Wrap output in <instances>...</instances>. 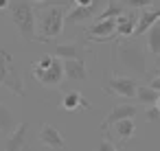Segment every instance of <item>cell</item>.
<instances>
[{
	"label": "cell",
	"mask_w": 160,
	"mask_h": 151,
	"mask_svg": "<svg viewBox=\"0 0 160 151\" xmlns=\"http://www.w3.org/2000/svg\"><path fill=\"white\" fill-rule=\"evenodd\" d=\"M66 7L64 5H48L38 11V42H51L53 37L62 35L66 24Z\"/></svg>",
	"instance_id": "obj_1"
},
{
	"label": "cell",
	"mask_w": 160,
	"mask_h": 151,
	"mask_svg": "<svg viewBox=\"0 0 160 151\" xmlns=\"http://www.w3.org/2000/svg\"><path fill=\"white\" fill-rule=\"evenodd\" d=\"M9 18H11L13 27L18 29V33L24 42L38 40V11L31 7V2H27V0L11 2L9 5Z\"/></svg>",
	"instance_id": "obj_2"
},
{
	"label": "cell",
	"mask_w": 160,
	"mask_h": 151,
	"mask_svg": "<svg viewBox=\"0 0 160 151\" xmlns=\"http://www.w3.org/2000/svg\"><path fill=\"white\" fill-rule=\"evenodd\" d=\"M114 61L121 68H125V70H129L134 75H140V77L147 75V55L140 48V44L134 42V40L116 44V48H114Z\"/></svg>",
	"instance_id": "obj_3"
},
{
	"label": "cell",
	"mask_w": 160,
	"mask_h": 151,
	"mask_svg": "<svg viewBox=\"0 0 160 151\" xmlns=\"http://www.w3.org/2000/svg\"><path fill=\"white\" fill-rule=\"evenodd\" d=\"M0 85L11 90L16 96H24V81H22L20 68L13 55L5 46H0Z\"/></svg>",
	"instance_id": "obj_4"
},
{
	"label": "cell",
	"mask_w": 160,
	"mask_h": 151,
	"mask_svg": "<svg viewBox=\"0 0 160 151\" xmlns=\"http://www.w3.org/2000/svg\"><path fill=\"white\" fill-rule=\"evenodd\" d=\"M31 68H33L35 81H38L40 85H44V88H59L62 81L66 79L64 59H59V57H55L53 64H48V66H44V68H40V66H31Z\"/></svg>",
	"instance_id": "obj_5"
},
{
	"label": "cell",
	"mask_w": 160,
	"mask_h": 151,
	"mask_svg": "<svg viewBox=\"0 0 160 151\" xmlns=\"http://www.w3.org/2000/svg\"><path fill=\"white\" fill-rule=\"evenodd\" d=\"M103 90H105L108 94H114V96H121V99H136L138 83H136V79H132V77L112 75V77H108Z\"/></svg>",
	"instance_id": "obj_6"
},
{
	"label": "cell",
	"mask_w": 160,
	"mask_h": 151,
	"mask_svg": "<svg viewBox=\"0 0 160 151\" xmlns=\"http://www.w3.org/2000/svg\"><path fill=\"white\" fill-rule=\"evenodd\" d=\"M27 142H29V123H18L16 129L9 134L7 138V144H5V151H29L27 149Z\"/></svg>",
	"instance_id": "obj_7"
},
{
	"label": "cell",
	"mask_w": 160,
	"mask_h": 151,
	"mask_svg": "<svg viewBox=\"0 0 160 151\" xmlns=\"http://www.w3.org/2000/svg\"><path fill=\"white\" fill-rule=\"evenodd\" d=\"M38 138H40V142H42L44 147H48V149H55V151L66 149V140H64L62 131H59L57 127H53V125H42Z\"/></svg>",
	"instance_id": "obj_8"
},
{
	"label": "cell",
	"mask_w": 160,
	"mask_h": 151,
	"mask_svg": "<svg viewBox=\"0 0 160 151\" xmlns=\"http://www.w3.org/2000/svg\"><path fill=\"white\" fill-rule=\"evenodd\" d=\"M90 40L97 42H108L112 37H116V18H108V20H99L92 29H90Z\"/></svg>",
	"instance_id": "obj_9"
},
{
	"label": "cell",
	"mask_w": 160,
	"mask_h": 151,
	"mask_svg": "<svg viewBox=\"0 0 160 151\" xmlns=\"http://www.w3.org/2000/svg\"><path fill=\"white\" fill-rule=\"evenodd\" d=\"M97 13V0L92 5H77L66 13V24H79V22H88L90 18H94Z\"/></svg>",
	"instance_id": "obj_10"
},
{
	"label": "cell",
	"mask_w": 160,
	"mask_h": 151,
	"mask_svg": "<svg viewBox=\"0 0 160 151\" xmlns=\"http://www.w3.org/2000/svg\"><path fill=\"white\" fill-rule=\"evenodd\" d=\"M138 13H140V9H134L129 13L123 11L116 18V35H121V37L134 35V29H136V22H138Z\"/></svg>",
	"instance_id": "obj_11"
},
{
	"label": "cell",
	"mask_w": 160,
	"mask_h": 151,
	"mask_svg": "<svg viewBox=\"0 0 160 151\" xmlns=\"http://www.w3.org/2000/svg\"><path fill=\"white\" fill-rule=\"evenodd\" d=\"M138 114V107L136 105H116L101 123V129H108L110 125L118 123V120H125V118H134Z\"/></svg>",
	"instance_id": "obj_12"
},
{
	"label": "cell",
	"mask_w": 160,
	"mask_h": 151,
	"mask_svg": "<svg viewBox=\"0 0 160 151\" xmlns=\"http://www.w3.org/2000/svg\"><path fill=\"white\" fill-rule=\"evenodd\" d=\"M64 72L70 81H86L88 79V66L83 59H64Z\"/></svg>",
	"instance_id": "obj_13"
},
{
	"label": "cell",
	"mask_w": 160,
	"mask_h": 151,
	"mask_svg": "<svg viewBox=\"0 0 160 151\" xmlns=\"http://www.w3.org/2000/svg\"><path fill=\"white\" fill-rule=\"evenodd\" d=\"M160 18H158V13H156V9H147V11H140L138 13V22H136V29H134V35H142V33H147L156 22H158Z\"/></svg>",
	"instance_id": "obj_14"
},
{
	"label": "cell",
	"mask_w": 160,
	"mask_h": 151,
	"mask_svg": "<svg viewBox=\"0 0 160 151\" xmlns=\"http://www.w3.org/2000/svg\"><path fill=\"white\" fill-rule=\"evenodd\" d=\"M53 55L59 59H83V51L77 44H57L53 48Z\"/></svg>",
	"instance_id": "obj_15"
},
{
	"label": "cell",
	"mask_w": 160,
	"mask_h": 151,
	"mask_svg": "<svg viewBox=\"0 0 160 151\" xmlns=\"http://www.w3.org/2000/svg\"><path fill=\"white\" fill-rule=\"evenodd\" d=\"M114 134H116V136H118L123 142L132 140V138H134V134H136L134 118H125V120H118V123H114Z\"/></svg>",
	"instance_id": "obj_16"
},
{
	"label": "cell",
	"mask_w": 160,
	"mask_h": 151,
	"mask_svg": "<svg viewBox=\"0 0 160 151\" xmlns=\"http://www.w3.org/2000/svg\"><path fill=\"white\" fill-rule=\"evenodd\" d=\"M16 125H18V120H16L13 112L7 105L0 103V131H2V134H11L16 129Z\"/></svg>",
	"instance_id": "obj_17"
},
{
	"label": "cell",
	"mask_w": 160,
	"mask_h": 151,
	"mask_svg": "<svg viewBox=\"0 0 160 151\" xmlns=\"http://www.w3.org/2000/svg\"><path fill=\"white\" fill-rule=\"evenodd\" d=\"M158 96H160V92L153 90L151 85H138V92H136L138 103H142V105H156Z\"/></svg>",
	"instance_id": "obj_18"
},
{
	"label": "cell",
	"mask_w": 160,
	"mask_h": 151,
	"mask_svg": "<svg viewBox=\"0 0 160 151\" xmlns=\"http://www.w3.org/2000/svg\"><path fill=\"white\" fill-rule=\"evenodd\" d=\"M147 48L153 55H160V20L147 31Z\"/></svg>",
	"instance_id": "obj_19"
},
{
	"label": "cell",
	"mask_w": 160,
	"mask_h": 151,
	"mask_svg": "<svg viewBox=\"0 0 160 151\" xmlns=\"http://www.w3.org/2000/svg\"><path fill=\"white\" fill-rule=\"evenodd\" d=\"M79 99H81V94H79V92H66V94H64V99H62V107H64V110H68V112H72V110H77V107H79Z\"/></svg>",
	"instance_id": "obj_20"
},
{
	"label": "cell",
	"mask_w": 160,
	"mask_h": 151,
	"mask_svg": "<svg viewBox=\"0 0 160 151\" xmlns=\"http://www.w3.org/2000/svg\"><path fill=\"white\" fill-rule=\"evenodd\" d=\"M121 13H123V9H121L116 2H110V5L103 9V13H101V16H97V18H99V20H108V18H118Z\"/></svg>",
	"instance_id": "obj_21"
},
{
	"label": "cell",
	"mask_w": 160,
	"mask_h": 151,
	"mask_svg": "<svg viewBox=\"0 0 160 151\" xmlns=\"http://www.w3.org/2000/svg\"><path fill=\"white\" fill-rule=\"evenodd\" d=\"M153 2V0H123V5L129 7V9H145Z\"/></svg>",
	"instance_id": "obj_22"
},
{
	"label": "cell",
	"mask_w": 160,
	"mask_h": 151,
	"mask_svg": "<svg viewBox=\"0 0 160 151\" xmlns=\"http://www.w3.org/2000/svg\"><path fill=\"white\" fill-rule=\"evenodd\" d=\"M145 118H147L149 123H153V120H160V110H158V105H149V110H147Z\"/></svg>",
	"instance_id": "obj_23"
},
{
	"label": "cell",
	"mask_w": 160,
	"mask_h": 151,
	"mask_svg": "<svg viewBox=\"0 0 160 151\" xmlns=\"http://www.w3.org/2000/svg\"><path fill=\"white\" fill-rule=\"evenodd\" d=\"M94 151H118V149H116L110 140H101V142L97 144V149H94Z\"/></svg>",
	"instance_id": "obj_24"
},
{
	"label": "cell",
	"mask_w": 160,
	"mask_h": 151,
	"mask_svg": "<svg viewBox=\"0 0 160 151\" xmlns=\"http://www.w3.org/2000/svg\"><path fill=\"white\" fill-rule=\"evenodd\" d=\"M149 85H151L153 90H158V92H160V75H156V77L149 81Z\"/></svg>",
	"instance_id": "obj_25"
},
{
	"label": "cell",
	"mask_w": 160,
	"mask_h": 151,
	"mask_svg": "<svg viewBox=\"0 0 160 151\" xmlns=\"http://www.w3.org/2000/svg\"><path fill=\"white\" fill-rule=\"evenodd\" d=\"M79 107H81V110H92V105H90V101H88V99H83V96L79 99Z\"/></svg>",
	"instance_id": "obj_26"
},
{
	"label": "cell",
	"mask_w": 160,
	"mask_h": 151,
	"mask_svg": "<svg viewBox=\"0 0 160 151\" xmlns=\"http://www.w3.org/2000/svg\"><path fill=\"white\" fill-rule=\"evenodd\" d=\"M11 5V0H0V9H9Z\"/></svg>",
	"instance_id": "obj_27"
},
{
	"label": "cell",
	"mask_w": 160,
	"mask_h": 151,
	"mask_svg": "<svg viewBox=\"0 0 160 151\" xmlns=\"http://www.w3.org/2000/svg\"><path fill=\"white\" fill-rule=\"evenodd\" d=\"M156 75H160V55H156Z\"/></svg>",
	"instance_id": "obj_28"
},
{
	"label": "cell",
	"mask_w": 160,
	"mask_h": 151,
	"mask_svg": "<svg viewBox=\"0 0 160 151\" xmlns=\"http://www.w3.org/2000/svg\"><path fill=\"white\" fill-rule=\"evenodd\" d=\"M75 2H77V5H92L94 0H75Z\"/></svg>",
	"instance_id": "obj_29"
},
{
	"label": "cell",
	"mask_w": 160,
	"mask_h": 151,
	"mask_svg": "<svg viewBox=\"0 0 160 151\" xmlns=\"http://www.w3.org/2000/svg\"><path fill=\"white\" fill-rule=\"evenodd\" d=\"M156 13H158V18H160V7H156Z\"/></svg>",
	"instance_id": "obj_30"
},
{
	"label": "cell",
	"mask_w": 160,
	"mask_h": 151,
	"mask_svg": "<svg viewBox=\"0 0 160 151\" xmlns=\"http://www.w3.org/2000/svg\"><path fill=\"white\" fill-rule=\"evenodd\" d=\"M156 105H158V110H160V96H158V103H156Z\"/></svg>",
	"instance_id": "obj_31"
},
{
	"label": "cell",
	"mask_w": 160,
	"mask_h": 151,
	"mask_svg": "<svg viewBox=\"0 0 160 151\" xmlns=\"http://www.w3.org/2000/svg\"><path fill=\"white\" fill-rule=\"evenodd\" d=\"M35 2H40V0H35Z\"/></svg>",
	"instance_id": "obj_32"
}]
</instances>
